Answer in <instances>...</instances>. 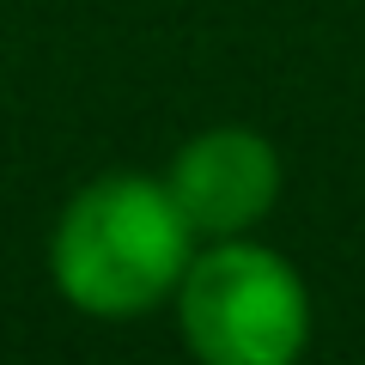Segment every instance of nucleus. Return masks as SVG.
Returning <instances> with one entry per match:
<instances>
[{
  "label": "nucleus",
  "mask_w": 365,
  "mask_h": 365,
  "mask_svg": "<svg viewBox=\"0 0 365 365\" xmlns=\"http://www.w3.org/2000/svg\"><path fill=\"white\" fill-rule=\"evenodd\" d=\"M170 311L201 365H292L317 329L304 274L256 232L195 244Z\"/></svg>",
  "instance_id": "nucleus-2"
},
{
  "label": "nucleus",
  "mask_w": 365,
  "mask_h": 365,
  "mask_svg": "<svg viewBox=\"0 0 365 365\" xmlns=\"http://www.w3.org/2000/svg\"><path fill=\"white\" fill-rule=\"evenodd\" d=\"M165 189L177 213L189 220L195 244L207 237H244L280 207L287 189V165L280 146L250 122H213V128L189 134L165 165Z\"/></svg>",
  "instance_id": "nucleus-3"
},
{
  "label": "nucleus",
  "mask_w": 365,
  "mask_h": 365,
  "mask_svg": "<svg viewBox=\"0 0 365 365\" xmlns=\"http://www.w3.org/2000/svg\"><path fill=\"white\" fill-rule=\"evenodd\" d=\"M195 256V232L177 213L165 177L104 170L67 195L49 232V280L79 317L134 323L170 304L182 268Z\"/></svg>",
  "instance_id": "nucleus-1"
}]
</instances>
